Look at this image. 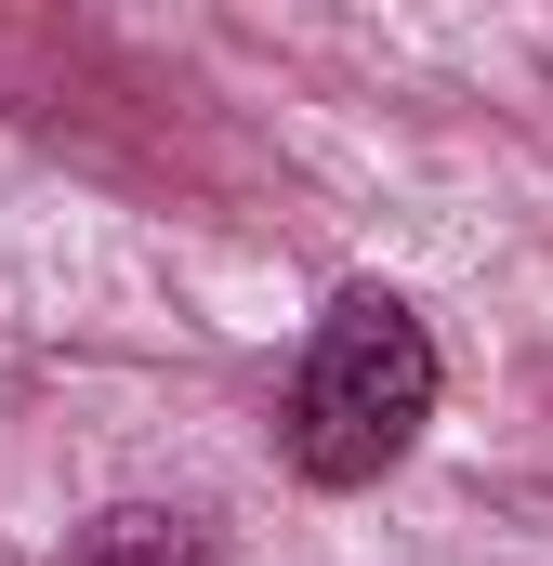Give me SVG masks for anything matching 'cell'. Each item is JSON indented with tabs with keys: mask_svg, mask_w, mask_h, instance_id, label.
<instances>
[{
	"mask_svg": "<svg viewBox=\"0 0 553 566\" xmlns=\"http://www.w3.org/2000/svg\"><path fill=\"white\" fill-rule=\"evenodd\" d=\"M435 422V329H421L396 290H343L290 369V474L303 488H369L396 474Z\"/></svg>",
	"mask_w": 553,
	"mask_h": 566,
	"instance_id": "6da1fadb",
	"label": "cell"
},
{
	"mask_svg": "<svg viewBox=\"0 0 553 566\" xmlns=\"http://www.w3.org/2000/svg\"><path fill=\"white\" fill-rule=\"evenodd\" d=\"M66 566H211V541H198L185 514H106Z\"/></svg>",
	"mask_w": 553,
	"mask_h": 566,
	"instance_id": "7a4b0ae2",
	"label": "cell"
}]
</instances>
